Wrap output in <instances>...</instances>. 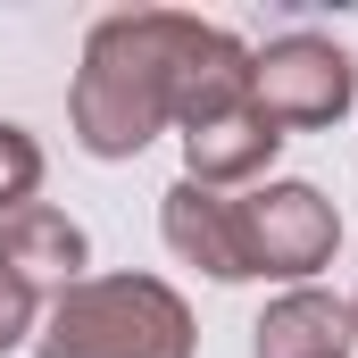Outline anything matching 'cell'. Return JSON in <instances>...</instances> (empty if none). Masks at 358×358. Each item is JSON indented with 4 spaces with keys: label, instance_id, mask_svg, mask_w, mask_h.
<instances>
[{
    "label": "cell",
    "instance_id": "6da1fadb",
    "mask_svg": "<svg viewBox=\"0 0 358 358\" xmlns=\"http://www.w3.org/2000/svg\"><path fill=\"white\" fill-rule=\"evenodd\" d=\"M200 17L183 8H117L84 34V67L67 92V125L84 159H142L176 125V67Z\"/></svg>",
    "mask_w": 358,
    "mask_h": 358
},
{
    "label": "cell",
    "instance_id": "7a4b0ae2",
    "mask_svg": "<svg viewBox=\"0 0 358 358\" xmlns=\"http://www.w3.org/2000/svg\"><path fill=\"white\" fill-rule=\"evenodd\" d=\"M200 325L167 275H84L42 308L34 358H192Z\"/></svg>",
    "mask_w": 358,
    "mask_h": 358
},
{
    "label": "cell",
    "instance_id": "3957f363",
    "mask_svg": "<svg viewBox=\"0 0 358 358\" xmlns=\"http://www.w3.org/2000/svg\"><path fill=\"white\" fill-rule=\"evenodd\" d=\"M242 217V259L250 275H283V283H308L317 267H334L342 250V208L300 176H275V183H250L234 200Z\"/></svg>",
    "mask_w": 358,
    "mask_h": 358
},
{
    "label": "cell",
    "instance_id": "277c9868",
    "mask_svg": "<svg viewBox=\"0 0 358 358\" xmlns=\"http://www.w3.org/2000/svg\"><path fill=\"white\" fill-rule=\"evenodd\" d=\"M259 108H267L275 125H283V142L292 134H317V125H334V117H350L358 100V59L334 42V34H275L267 50H259Z\"/></svg>",
    "mask_w": 358,
    "mask_h": 358
},
{
    "label": "cell",
    "instance_id": "5b68a950",
    "mask_svg": "<svg viewBox=\"0 0 358 358\" xmlns=\"http://www.w3.org/2000/svg\"><path fill=\"white\" fill-rule=\"evenodd\" d=\"M159 234L183 267H200L208 283H250V259H242V217H234V192H208V183L176 176L159 192Z\"/></svg>",
    "mask_w": 358,
    "mask_h": 358
},
{
    "label": "cell",
    "instance_id": "8992f818",
    "mask_svg": "<svg viewBox=\"0 0 358 358\" xmlns=\"http://www.w3.org/2000/svg\"><path fill=\"white\" fill-rule=\"evenodd\" d=\"M0 267L17 275V283H34L42 300H59L67 283H84V267H92V242H84V225H76L67 208L34 200V208L0 217Z\"/></svg>",
    "mask_w": 358,
    "mask_h": 358
},
{
    "label": "cell",
    "instance_id": "52a82bcc",
    "mask_svg": "<svg viewBox=\"0 0 358 358\" xmlns=\"http://www.w3.org/2000/svg\"><path fill=\"white\" fill-rule=\"evenodd\" d=\"M275 150H283V125L250 100V108H234V117H217V125H192V134H183V176L208 183V192L267 183Z\"/></svg>",
    "mask_w": 358,
    "mask_h": 358
},
{
    "label": "cell",
    "instance_id": "ba28073f",
    "mask_svg": "<svg viewBox=\"0 0 358 358\" xmlns=\"http://www.w3.org/2000/svg\"><path fill=\"white\" fill-rule=\"evenodd\" d=\"M350 300L317 292V283H292L283 300H267V317L250 325V358H350Z\"/></svg>",
    "mask_w": 358,
    "mask_h": 358
},
{
    "label": "cell",
    "instance_id": "9c48e42d",
    "mask_svg": "<svg viewBox=\"0 0 358 358\" xmlns=\"http://www.w3.org/2000/svg\"><path fill=\"white\" fill-rule=\"evenodd\" d=\"M34 192H42V142H34L25 125L0 117V217L34 208Z\"/></svg>",
    "mask_w": 358,
    "mask_h": 358
},
{
    "label": "cell",
    "instance_id": "30bf717a",
    "mask_svg": "<svg viewBox=\"0 0 358 358\" xmlns=\"http://www.w3.org/2000/svg\"><path fill=\"white\" fill-rule=\"evenodd\" d=\"M34 334H42V292L0 267V358L17 350V342H34Z\"/></svg>",
    "mask_w": 358,
    "mask_h": 358
},
{
    "label": "cell",
    "instance_id": "8fae6325",
    "mask_svg": "<svg viewBox=\"0 0 358 358\" xmlns=\"http://www.w3.org/2000/svg\"><path fill=\"white\" fill-rule=\"evenodd\" d=\"M350 334H358V292H350Z\"/></svg>",
    "mask_w": 358,
    "mask_h": 358
}]
</instances>
